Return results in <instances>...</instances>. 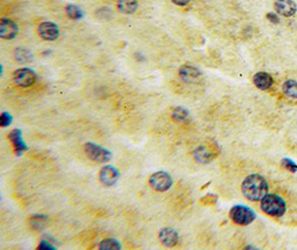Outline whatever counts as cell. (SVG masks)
Returning <instances> with one entry per match:
<instances>
[{"label":"cell","instance_id":"cell-25","mask_svg":"<svg viewBox=\"0 0 297 250\" xmlns=\"http://www.w3.org/2000/svg\"><path fill=\"white\" fill-rule=\"evenodd\" d=\"M171 2L175 3L176 6H180V7H184V6H187L188 3L190 2V0H171Z\"/></svg>","mask_w":297,"mask_h":250},{"label":"cell","instance_id":"cell-24","mask_svg":"<svg viewBox=\"0 0 297 250\" xmlns=\"http://www.w3.org/2000/svg\"><path fill=\"white\" fill-rule=\"evenodd\" d=\"M267 19L269 21H272L273 24H279L280 22V19H279V17H277V15H275V14H273V13H269V14H267Z\"/></svg>","mask_w":297,"mask_h":250},{"label":"cell","instance_id":"cell-18","mask_svg":"<svg viewBox=\"0 0 297 250\" xmlns=\"http://www.w3.org/2000/svg\"><path fill=\"white\" fill-rule=\"evenodd\" d=\"M98 247L101 250H119L121 249V245L118 240L113 239V238H108V239L102 240L100 244H99Z\"/></svg>","mask_w":297,"mask_h":250},{"label":"cell","instance_id":"cell-14","mask_svg":"<svg viewBox=\"0 0 297 250\" xmlns=\"http://www.w3.org/2000/svg\"><path fill=\"white\" fill-rule=\"evenodd\" d=\"M9 139L10 141L13 142L15 151H16L18 156H20V155H22L27 150V146H26L24 139H22V132L20 129L11 130L9 134Z\"/></svg>","mask_w":297,"mask_h":250},{"label":"cell","instance_id":"cell-6","mask_svg":"<svg viewBox=\"0 0 297 250\" xmlns=\"http://www.w3.org/2000/svg\"><path fill=\"white\" fill-rule=\"evenodd\" d=\"M14 82L17 86L22 87V88H27V87L33 86L37 80V76L30 68H20L17 69L13 75Z\"/></svg>","mask_w":297,"mask_h":250},{"label":"cell","instance_id":"cell-3","mask_svg":"<svg viewBox=\"0 0 297 250\" xmlns=\"http://www.w3.org/2000/svg\"><path fill=\"white\" fill-rule=\"evenodd\" d=\"M231 219L235 223L241 226H247L252 223L256 219V214L250 208L243 206V204H237L234 206L230 211Z\"/></svg>","mask_w":297,"mask_h":250},{"label":"cell","instance_id":"cell-19","mask_svg":"<svg viewBox=\"0 0 297 250\" xmlns=\"http://www.w3.org/2000/svg\"><path fill=\"white\" fill-rule=\"evenodd\" d=\"M66 14H67L68 17H69L70 19H74V20H78V19H82V16H83L82 10L79 8L78 6L71 5V3H69V5L66 6Z\"/></svg>","mask_w":297,"mask_h":250},{"label":"cell","instance_id":"cell-11","mask_svg":"<svg viewBox=\"0 0 297 250\" xmlns=\"http://www.w3.org/2000/svg\"><path fill=\"white\" fill-rule=\"evenodd\" d=\"M178 74H180V77L182 79V80L188 83L198 81V79H199V77L201 76L200 70L198 69V68L190 65L182 66L180 68Z\"/></svg>","mask_w":297,"mask_h":250},{"label":"cell","instance_id":"cell-23","mask_svg":"<svg viewBox=\"0 0 297 250\" xmlns=\"http://www.w3.org/2000/svg\"><path fill=\"white\" fill-rule=\"evenodd\" d=\"M11 121H13V117L9 112L3 111L1 113V116H0V124H1V127H7L9 126L11 124Z\"/></svg>","mask_w":297,"mask_h":250},{"label":"cell","instance_id":"cell-8","mask_svg":"<svg viewBox=\"0 0 297 250\" xmlns=\"http://www.w3.org/2000/svg\"><path fill=\"white\" fill-rule=\"evenodd\" d=\"M19 31L18 26L9 18H2L0 21V37L2 39H14Z\"/></svg>","mask_w":297,"mask_h":250},{"label":"cell","instance_id":"cell-20","mask_svg":"<svg viewBox=\"0 0 297 250\" xmlns=\"http://www.w3.org/2000/svg\"><path fill=\"white\" fill-rule=\"evenodd\" d=\"M187 117L188 111L182 107H176L173 110V112H171V118L174 119V121H176V123H182V121L187 119Z\"/></svg>","mask_w":297,"mask_h":250},{"label":"cell","instance_id":"cell-13","mask_svg":"<svg viewBox=\"0 0 297 250\" xmlns=\"http://www.w3.org/2000/svg\"><path fill=\"white\" fill-rule=\"evenodd\" d=\"M253 82H254V85L261 90L270 89L274 85V80H273L272 76L267 73H264V71L255 74L253 77Z\"/></svg>","mask_w":297,"mask_h":250},{"label":"cell","instance_id":"cell-26","mask_svg":"<svg viewBox=\"0 0 297 250\" xmlns=\"http://www.w3.org/2000/svg\"><path fill=\"white\" fill-rule=\"evenodd\" d=\"M38 249H49V250H51V249H55V247L54 246H51L50 244H48L47 241H41V244L39 245V247H38Z\"/></svg>","mask_w":297,"mask_h":250},{"label":"cell","instance_id":"cell-2","mask_svg":"<svg viewBox=\"0 0 297 250\" xmlns=\"http://www.w3.org/2000/svg\"><path fill=\"white\" fill-rule=\"evenodd\" d=\"M261 208L265 214L273 217H281L286 211V203L280 196L267 194L261 202Z\"/></svg>","mask_w":297,"mask_h":250},{"label":"cell","instance_id":"cell-9","mask_svg":"<svg viewBox=\"0 0 297 250\" xmlns=\"http://www.w3.org/2000/svg\"><path fill=\"white\" fill-rule=\"evenodd\" d=\"M119 178V172L113 166H105L99 172V179L105 186H114Z\"/></svg>","mask_w":297,"mask_h":250},{"label":"cell","instance_id":"cell-22","mask_svg":"<svg viewBox=\"0 0 297 250\" xmlns=\"http://www.w3.org/2000/svg\"><path fill=\"white\" fill-rule=\"evenodd\" d=\"M281 165H283L284 168H286L287 170H289V172H297L296 162L293 161L292 159L284 158L283 160H281Z\"/></svg>","mask_w":297,"mask_h":250},{"label":"cell","instance_id":"cell-17","mask_svg":"<svg viewBox=\"0 0 297 250\" xmlns=\"http://www.w3.org/2000/svg\"><path fill=\"white\" fill-rule=\"evenodd\" d=\"M15 58H16L17 62L20 63H26L30 62L33 60V55L32 52L25 48H18L15 51Z\"/></svg>","mask_w":297,"mask_h":250},{"label":"cell","instance_id":"cell-16","mask_svg":"<svg viewBox=\"0 0 297 250\" xmlns=\"http://www.w3.org/2000/svg\"><path fill=\"white\" fill-rule=\"evenodd\" d=\"M283 92L287 97L297 99V81L293 80V79H288L285 81L283 83Z\"/></svg>","mask_w":297,"mask_h":250},{"label":"cell","instance_id":"cell-10","mask_svg":"<svg viewBox=\"0 0 297 250\" xmlns=\"http://www.w3.org/2000/svg\"><path fill=\"white\" fill-rule=\"evenodd\" d=\"M274 6L277 13L284 17L294 16L297 11V6L293 0H275Z\"/></svg>","mask_w":297,"mask_h":250},{"label":"cell","instance_id":"cell-12","mask_svg":"<svg viewBox=\"0 0 297 250\" xmlns=\"http://www.w3.org/2000/svg\"><path fill=\"white\" fill-rule=\"evenodd\" d=\"M159 239L166 247H174L178 242V233L173 228H163L159 230Z\"/></svg>","mask_w":297,"mask_h":250},{"label":"cell","instance_id":"cell-15","mask_svg":"<svg viewBox=\"0 0 297 250\" xmlns=\"http://www.w3.org/2000/svg\"><path fill=\"white\" fill-rule=\"evenodd\" d=\"M117 9L124 15H132L138 9V1L137 0H118Z\"/></svg>","mask_w":297,"mask_h":250},{"label":"cell","instance_id":"cell-4","mask_svg":"<svg viewBox=\"0 0 297 250\" xmlns=\"http://www.w3.org/2000/svg\"><path fill=\"white\" fill-rule=\"evenodd\" d=\"M83 148H85L87 157L96 162H107L113 157L112 153H110L108 149H106L101 146H98L94 142H87Z\"/></svg>","mask_w":297,"mask_h":250},{"label":"cell","instance_id":"cell-5","mask_svg":"<svg viewBox=\"0 0 297 250\" xmlns=\"http://www.w3.org/2000/svg\"><path fill=\"white\" fill-rule=\"evenodd\" d=\"M149 184L155 190L159 192L167 191L173 186V178L166 172H157L149 178Z\"/></svg>","mask_w":297,"mask_h":250},{"label":"cell","instance_id":"cell-7","mask_svg":"<svg viewBox=\"0 0 297 250\" xmlns=\"http://www.w3.org/2000/svg\"><path fill=\"white\" fill-rule=\"evenodd\" d=\"M38 35L41 39L47 41H54L59 37L58 26L51 21H45L38 26Z\"/></svg>","mask_w":297,"mask_h":250},{"label":"cell","instance_id":"cell-1","mask_svg":"<svg viewBox=\"0 0 297 250\" xmlns=\"http://www.w3.org/2000/svg\"><path fill=\"white\" fill-rule=\"evenodd\" d=\"M242 192L250 202H260L268 192V184L261 175L254 173L245 178L242 184Z\"/></svg>","mask_w":297,"mask_h":250},{"label":"cell","instance_id":"cell-21","mask_svg":"<svg viewBox=\"0 0 297 250\" xmlns=\"http://www.w3.org/2000/svg\"><path fill=\"white\" fill-rule=\"evenodd\" d=\"M195 157L198 161L200 162H208L211 161L212 156L208 151L204 148V147H199L195 150Z\"/></svg>","mask_w":297,"mask_h":250}]
</instances>
